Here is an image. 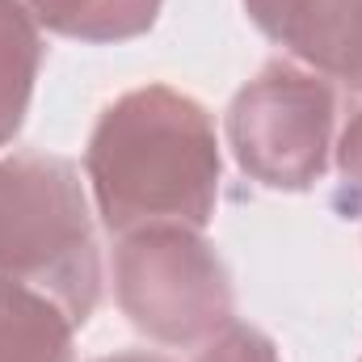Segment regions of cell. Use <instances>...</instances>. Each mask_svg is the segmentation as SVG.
I'll return each instance as SVG.
<instances>
[{
    "label": "cell",
    "mask_w": 362,
    "mask_h": 362,
    "mask_svg": "<svg viewBox=\"0 0 362 362\" xmlns=\"http://www.w3.org/2000/svg\"><path fill=\"white\" fill-rule=\"evenodd\" d=\"M219 173L211 114L169 85L114 97L85 148V177L114 236L144 228L202 232L215 215Z\"/></svg>",
    "instance_id": "obj_1"
},
{
    "label": "cell",
    "mask_w": 362,
    "mask_h": 362,
    "mask_svg": "<svg viewBox=\"0 0 362 362\" xmlns=\"http://www.w3.org/2000/svg\"><path fill=\"white\" fill-rule=\"evenodd\" d=\"M0 278L51 295L72 325L93 316L101 262L72 160L47 152L0 156Z\"/></svg>",
    "instance_id": "obj_2"
},
{
    "label": "cell",
    "mask_w": 362,
    "mask_h": 362,
    "mask_svg": "<svg viewBox=\"0 0 362 362\" xmlns=\"http://www.w3.org/2000/svg\"><path fill=\"white\" fill-rule=\"evenodd\" d=\"M114 295L122 316L160 346H198L232 325V278L219 253L189 228L118 236Z\"/></svg>",
    "instance_id": "obj_3"
},
{
    "label": "cell",
    "mask_w": 362,
    "mask_h": 362,
    "mask_svg": "<svg viewBox=\"0 0 362 362\" xmlns=\"http://www.w3.org/2000/svg\"><path fill=\"white\" fill-rule=\"evenodd\" d=\"M337 93L325 76L266 64L228 105V144L236 165L266 189H312L329 169Z\"/></svg>",
    "instance_id": "obj_4"
},
{
    "label": "cell",
    "mask_w": 362,
    "mask_h": 362,
    "mask_svg": "<svg viewBox=\"0 0 362 362\" xmlns=\"http://www.w3.org/2000/svg\"><path fill=\"white\" fill-rule=\"evenodd\" d=\"M245 13L316 76L362 93V0H245Z\"/></svg>",
    "instance_id": "obj_5"
},
{
    "label": "cell",
    "mask_w": 362,
    "mask_h": 362,
    "mask_svg": "<svg viewBox=\"0 0 362 362\" xmlns=\"http://www.w3.org/2000/svg\"><path fill=\"white\" fill-rule=\"evenodd\" d=\"M72 316L42 291L0 278V362H72Z\"/></svg>",
    "instance_id": "obj_6"
},
{
    "label": "cell",
    "mask_w": 362,
    "mask_h": 362,
    "mask_svg": "<svg viewBox=\"0 0 362 362\" xmlns=\"http://www.w3.org/2000/svg\"><path fill=\"white\" fill-rule=\"evenodd\" d=\"M38 25L81 42H127L156 25L165 0H17Z\"/></svg>",
    "instance_id": "obj_7"
},
{
    "label": "cell",
    "mask_w": 362,
    "mask_h": 362,
    "mask_svg": "<svg viewBox=\"0 0 362 362\" xmlns=\"http://www.w3.org/2000/svg\"><path fill=\"white\" fill-rule=\"evenodd\" d=\"M38 68H42L38 21L17 0H0V148L17 139L30 114Z\"/></svg>",
    "instance_id": "obj_8"
},
{
    "label": "cell",
    "mask_w": 362,
    "mask_h": 362,
    "mask_svg": "<svg viewBox=\"0 0 362 362\" xmlns=\"http://www.w3.org/2000/svg\"><path fill=\"white\" fill-rule=\"evenodd\" d=\"M194 362H282V358H278V346L262 329L232 320L215 337H206V346L198 350Z\"/></svg>",
    "instance_id": "obj_9"
},
{
    "label": "cell",
    "mask_w": 362,
    "mask_h": 362,
    "mask_svg": "<svg viewBox=\"0 0 362 362\" xmlns=\"http://www.w3.org/2000/svg\"><path fill=\"white\" fill-rule=\"evenodd\" d=\"M337 169H341V189H337V211L350 219L362 215V105L350 114L341 139H337Z\"/></svg>",
    "instance_id": "obj_10"
},
{
    "label": "cell",
    "mask_w": 362,
    "mask_h": 362,
    "mask_svg": "<svg viewBox=\"0 0 362 362\" xmlns=\"http://www.w3.org/2000/svg\"><path fill=\"white\" fill-rule=\"evenodd\" d=\"M93 362H169L165 354H148V350H122V354H105Z\"/></svg>",
    "instance_id": "obj_11"
}]
</instances>
